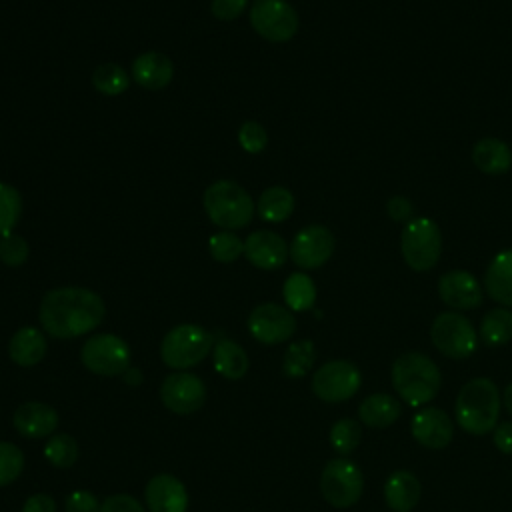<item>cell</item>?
I'll list each match as a JSON object with an SVG mask.
<instances>
[{
  "mask_svg": "<svg viewBox=\"0 0 512 512\" xmlns=\"http://www.w3.org/2000/svg\"><path fill=\"white\" fill-rule=\"evenodd\" d=\"M106 306L100 294L82 286L48 290L40 302L38 318L44 332L58 340L78 338L102 324Z\"/></svg>",
  "mask_w": 512,
  "mask_h": 512,
  "instance_id": "1",
  "label": "cell"
},
{
  "mask_svg": "<svg viewBox=\"0 0 512 512\" xmlns=\"http://www.w3.org/2000/svg\"><path fill=\"white\" fill-rule=\"evenodd\" d=\"M500 402L498 386L490 378L478 376L468 380L460 388L454 402V416L458 426L472 436H484L492 432L498 424Z\"/></svg>",
  "mask_w": 512,
  "mask_h": 512,
  "instance_id": "2",
  "label": "cell"
},
{
  "mask_svg": "<svg viewBox=\"0 0 512 512\" xmlns=\"http://www.w3.org/2000/svg\"><path fill=\"white\" fill-rule=\"evenodd\" d=\"M390 378L400 400L412 408L426 406L434 400L442 384V374L436 362L422 352H406L398 356L392 364Z\"/></svg>",
  "mask_w": 512,
  "mask_h": 512,
  "instance_id": "3",
  "label": "cell"
},
{
  "mask_svg": "<svg viewBox=\"0 0 512 512\" xmlns=\"http://www.w3.org/2000/svg\"><path fill=\"white\" fill-rule=\"evenodd\" d=\"M204 210L222 230H240L254 216L252 196L232 180H216L204 190Z\"/></svg>",
  "mask_w": 512,
  "mask_h": 512,
  "instance_id": "4",
  "label": "cell"
},
{
  "mask_svg": "<svg viewBox=\"0 0 512 512\" xmlns=\"http://www.w3.org/2000/svg\"><path fill=\"white\" fill-rule=\"evenodd\" d=\"M214 348V336L198 324H178L166 332L160 358L168 368L188 370L200 364Z\"/></svg>",
  "mask_w": 512,
  "mask_h": 512,
  "instance_id": "5",
  "label": "cell"
},
{
  "mask_svg": "<svg viewBox=\"0 0 512 512\" xmlns=\"http://www.w3.org/2000/svg\"><path fill=\"white\" fill-rule=\"evenodd\" d=\"M400 252L414 272H426L436 266L442 254V232L430 218L416 216L406 222L400 234Z\"/></svg>",
  "mask_w": 512,
  "mask_h": 512,
  "instance_id": "6",
  "label": "cell"
},
{
  "mask_svg": "<svg viewBox=\"0 0 512 512\" xmlns=\"http://www.w3.org/2000/svg\"><path fill=\"white\" fill-rule=\"evenodd\" d=\"M430 340L436 350L452 360H464L478 346V332L460 312H440L430 326Z\"/></svg>",
  "mask_w": 512,
  "mask_h": 512,
  "instance_id": "7",
  "label": "cell"
},
{
  "mask_svg": "<svg viewBox=\"0 0 512 512\" xmlns=\"http://www.w3.org/2000/svg\"><path fill=\"white\" fill-rule=\"evenodd\" d=\"M364 490L362 470L348 458H332L320 474V492L334 508H350L356 504Z\"/></svg>",
  "mask_w": 512,
  "mask_h": 512,
  "instance_id": "8",
  "label": "cell"
},
{
  "mask_svg": "<svg viewBox=\"0 0 512 512\" xmlns=\"http://www.w3.org/2000/svg\"><path fill=\"white\" fill-rule=\"evenodd\" d=\"M130 346L116 334L90 336L80 350L84 368L98 376H122L130 368Z\"/></svg>",
  "mask_w": 512,
  "mask_h": 512,
  "instance_id": "9",
  "label": "cell"
},
{
  "mask_svg": "<svg viewBox=\"0 0 512 512\" xmlns=\"http://www.w3.org/2000/svg\"><path fill=\"white\" fill-rule=\"evenodd\" d=\"M360 384L362 374L350 360H330L312 374V392L328 404L350 400L360 390Z\"/></svg>",
  "mask_w": 512,
  "mask_h": 512,
  "instance_id": "10",
  "label": "cell"
},
{
  "mask_svg": "<svg viewBox=\"0 0 512 512\" xmlns=\"http://www.w3.org/2000/svg\"><path fill=\"white\" fill-rule=\"evenodd\" d=\"M250 24L268 42H288L298 32V14L286 0H254Z\"/></svg>",
  "mask_w": 512,
  "mask_h": 512,
  "instance_id": "11",
  "label": "cell"
},
{
  "mask_svg": "<svg viewBox=\"0 0 512 512\" xmlns=\"http://www.w3.org/2000/svg\"><path fill=\"white\" fill-rule=\"evenodd\" d=\"M248 332L260 344H282L296 332V318L290 308L276 302L258 304L248 316Z\"/></svg>",
  "mask_w": 512,
  "mask_h": 512,
  "instance_id": "12",
  "label": "cell"
},
{
  "mask_svg": "<svg viewBox=\"0 0 512 512\" xmlns=\"http://www.w3.org/2000/svg\"><path fill=\"white\" fill-rule=\"evenodd\" d=\"M334 234L322 224H310L296 232L288 246L292 262L302 270H314L324 266L334 254Z\"/></svg>",
  "mask_w": 512,
  "mask_h": 512,
  "instance_id": "13",
  "label": "cell"
},
{
  "mask_svg": "<svg viewBox=\"0 0 512 512\" xmlns=\"http://www.w3.org/2000/svg\"><path fill=\"white\" fill-rule=\"evenodd\" d=\"M160 400L174 414H194L206 402V386L196 374L176 370L162 380Z\"/></svg>",
  "mask_w": 512,
  "mask_h": 512,
  "instance_id": "14",
  "label": "cell"
},
{
  "mask_svg": "<svg viewBox=\"0 0 512 512\" xmlns=\"http://www.w3.org/2000/svg\"><path fill=\"white\" fill-rule=\"evenodd\" d=\"M410 432L420 446L430 450H442L450 444L454 436V422L442 408L426 406L412 416Z\"/></svg>",
  "mask_w": 512,
  "mask_h": 512,
  "instance_id": "15",
  "label": "cell"
},
{
  "mask_svg": "<svg viewBox=\"0 0 512 512\" xmlns=\"http://www.w3.org/2000/svg\"><path fill=\"white\" fill-rule=\"evenodd\" d=\"M438 296L452 310H474L482 304V286L466 270H450L438 280Z\"/></svg>",
  "mask_w": 512,
  "mask_h": 512,
  "instance_id": "16",
  "label": "cell"
},
{
  "mask_svg": "<svg viewBox=\"0 0 512 512\" xmlns=\"http://www.w3.org/2000/svg\"><path fill=\"white\" fill-rule=\"evenodd\" d=\"M144 502L148 512H186L188 492L182 480L174 474H156L144 488Z\"/></svg>",
  "mask_w": 512,
  "mask_h": 512,
  "instance_id": "17",
  "label": "cell"
},
{
  "mask_svg": "<svg viewBox=\"0 0 512 512\" xmlns=\"http://www.w3.org/2000/svg\"><path fill=\"white\" fill-rule=\"evenodd\" d=\"M244 256L260 270H276L290 254L288 244L280 234L272 230H256L244 240Z\"/></svg>",
  "mask_w": 512,
  "mask_h": 512,
  "instance_id": "18",
  "label": "cell"
},
{
  "mask_svg": "<svg viewBox=\"0 0 512 512\" xmlns=\"http://www.w3.org/2000/svg\"><path fill=\"white\" fill-rule=\"evenodd\" d=\"M12 424L24 438H46L52 436L58 428V412L50 404L30 400L16 408Z\"/></svg>",
  "mask_w": 512,
  "mask_h": 512,
  "instance_id": "19",
  "label": "cell"
},
{
  "mask_svg": "<svg viewBox=\"0 0 512 512\" xmlns=\"http://www.w3.org/2000/svg\"><path fill=\"white\" fill-rule=\"evenodd\" d=\"M174 76V64L160 52H144L132 62V78L144 90H162Z\"/></svg>",
  "mask_w": 512,
  "mask_h": 512,
  "instance_id": "20",
  "label": "cell"
},
{
  "mask_svg": "<svg viewBox=\"0 0 512 512\" xmlns=\"http://www.w3.org/2000/svg\"><path fill=\"white\" fill-rule=\"evenodd\" d=\"M420 494V480L410 470H396L384 482V502L392 512H410Z\"/></svg>",
  "mask_w": 512,
  "mask_h": 512,
  "instance_id": "21",
  "label": "cell"
},
{
  "mask_svg": "<svg viewBox=\"0 0 512 512\" xmlns=\"http://www.w3.org/2000/svg\"><path fill=\"white\" fill-rule=\"evenodd\" d=\"M484 288L494 302L512 308V248L498 252L490 260L484 272Z\"/></svg>",
  "mask_w": 512,
  "mask_h": 512,
  "instance_id": "22",
  "label": "cell"
},
{
  "mask_svg": "<svg viewBox=\"0 0 512 512\" xmlns=\"http://www.w3.org/2000/svg\"><path fill=\"white\" fill-rule=\"evenodd\" d=\"M46 350H48L46 336L34 326L18 328L8 342L10 360L22 368L36 366L46 356Z\"/></svg>",
  "mask_w": 512,
  "mask_h": 512,
  "instance_id": "23",
  "label": "cell"
},
{
  "mask_svg": "<svg viewBox=\"0 0 512 512\" xmlns=\"http://www.w3.org/2000/svg\"><path fill=\"white\" fill-rule=\"evenodd\" d=\"M472 162L474 166L490 176L506 174L512 166V150L500 138H480L472 148Z\"/></svg>",
  "mask_w": 512,
  "mask_h": 512,
  "instance_id": "24",
  "label": "cell"
},
{
  "mask_svg": "<svg viewBox=\"0 0 512 512\" xmlns=\"http://www.w3.org/2000/svg\"><path fill=\"white\" fill-rule=\"evenodd\" d=\"M212 360H214V370L226 380H240L250 368L246 350L238 342L228 338L216 340L212 348Z\"/></svg>",
  "mask_w": 512,
  "mask_h": 512,
  "instance_id": "25",
  "label": "cell"
},
{
  "mask_svg": "<svg viewBox=\"0 0 512 512\" xmlns=\"http://www.w3.org/2000/svg\"><path fill=\"white\" fill-rule=\"evenodd\" d=\"M400 412H402L400 402L394 396L384 392L366 396L358 406L360 422L366 424L368 428H388L398 420Z\"/></svg>",
  "mask_w": 512,
  "mask_h": 512,
  "instance_id": "26",
  "label": "cell"
},
{
  "mask_svg": "<svg viewBox=\"0 0 512 512\" xmlns=\"http://www.w3.org/2000/svg\"><path fill=\"white\" fill-rule=\"evenodd\" d=\"M256 210L266 222H284L294 212V194L284 186H270L260 194Z\"/></svg>",
  "mask_w": 512,
  "mask_h": 512,
  "instance_id": "27",
  "label": "cell"
},
{
  "mask_svg": "<svg viewBox=\"0 0 512 512\" xmlns=\"http://www.w3.org/2000/svg\"><path fill=\"white\" fill-rule=\"evenodd\" d=\"M480 338L486 346L496 348L512 340V310L510 308H492L482 316Z\"/></svg>",
  "mask_w": 512,
  "mask_h": 512,
  "instance_id": "28",
  "label": "cell"
},
{
  "mask_svg": "<svg viewBox=\"0 0 512 512\" xmlns=\"http://www.w3.org/2000/svg\"><path fill=\"white\" fill-rule=\"evenodd\" d=\"M282 296L286 308H290L292 312H304L310 310L316 302V286L308 274L294 272L286 278L282 286Z\"/></svg>",
  "mask_w": 512,
  "mask_h": 512,
  "instance_id": "29",
  "label": "cell"
},
{
  "mask_svg": "<svg viewBox=\"0 0 512 512\" xmlns=\"http://www.w3.org/2000/svg\"><path fill=\"white\" fill-rule=\"evenodd\" d=\"M316 362V348L312 340H298L288 346L282 358V372L288 378H302Z\"/></svg>",
  "mask_w": 512,
  "mask_h": 512,
  "instance_id": "30",
  "label": "cell"
},
{
  "mask_svg": "<svg viewBox=\"0 0 512 512\" xmlns=\"http://www.w3.org/2000/svg\"><path fill=\"white\" fill-rule=\"evenodd\" d=\"M92 84L104 96H118L128 90L130 76L122 66L114 62H106L92 72Z\"/></svg>",
  "mask_w": 512,
  "mask_h": 512,
  "instance_id": "31",
  "label": "cell"
},
{
  "mask_svg": "<svg viewBox=\"0 0 512 512\" xmlns=\"http://www.w3.org/2000/svg\"><path fill=\"white\" fill-rule=\"evenodd\" d=\"M44 458L56 468H70L78 460V442L66 434H52L44 446Z\"/></svg>",
  "mask_w": 512,
  "mask_h": 512,
  "instance_id": "32",
  "label": "cell"
},
{
  "mask_svg": "<svg viewBox=\"0 0 512 512\" xmlns=\"http://www.w3.org/2000/svg\"><path fill=\"white\" fill-rule=\"evenodd\" d=\"M362 440V428L354 418H340L330 428V446L340 454H352Z\"/></svg>",
  "mask_w": 512,
  "mask_h": 512,
  "instance_id": "33",
  "label": "cell"
},
{
  "mask_svg": "<svg viewBox=\"0 0 512 512\" xmlns=\"http://www.w3.org/2000/svg\"><path fill=\"white\" fill-rule=\"evenodd\" d=\"M22 216V196L6 182H0V238L12 234Z\"/></svg>",
  "mask_w": 512,
  "mask_h": 512,
  "instance_id": "34",
  "label": "cell"
},
{
  "mask_svg": "<svg viewBox=\"0 0 512 512\" xmlns=\"http://www.w3.org/2000/svg\"><path fill=\"white\" fill-rule=\"evenodd\" d=\"M208 250L216 262L228 264L244 254V240H240L238 234H234L232 230H222L210 236Z\"/></svg>",
  "mask_w": 512,
  "mask_h": 512,
  "instance_id": "35",
  "label": "cell"
},
{
  "mask_svg": "<svg viewBox=\"0 0 512 512\" xmlns=\"http://www.w3.org/2000/svg\"><path fill=\"white\" fill-rule=\"evenodd\" d=\"M24 470V452L12 444L0 440V488L20 478Z\"/></svg>",
  "mask_w": 512,
  "mask_h": 512,
  "instance_id": "36",
  "label": "cell"
},
{
  "mask_svg": "<svg viewBox=\"0 0 512 512\" xmlns=\"http://www.w3.org/2000/svg\"><path fill=\"white\" fill-rule=\"evenodd\" d=\"M28 242L18 234H8L0 238V260L6 266H22L28 258Z\"/></svg>",
  "mask_w": 512,
  "mask_h": 512,
  "instance_id": "37",
  "label": "cell"
},
{
  "mask_svg": "<svg viewBox=\"0 0 512 512\" xmlns=\"http://www.w3.org/2000/svg\"><path fill=\"white\" fill-rule=\"evenodd\" d=\"M238 142H240L242 150H246L250 154H258L266 148L268 134H266L264 126L258 124L256 120H246L238 130Z\"/></svg>",
  "mask_w": 512,
  "mask_h": 512,
  "instance_id": "38",
  "label": "cell"
},
{
  "mask_svg": "<svg viewBox=\"0 0 512 512\" xmlns=\"http://www.w3.org/2000/svg\"><path fill=\"white\" fill-rule=\"evenodd\" d=\"M66 512H100V502L90 490H74L64 502Z\"/></svg>",
  "mask_w": 512,
  "mask_h": 512,
  "instance_id": "39",
  "label": "cell"
},
{
  "mask_svg": "<svg viewBox=\"0 0 512 512\" xmlns=\"http://www.w3.org/2000/svg\"><path fill=\"white\" fill-rule=\"evenodd\" d=\"M100 512H146V508L130 494H112L100 504Z\"/></svg>",
  "mask_w": 512,
  "mask_h": 512,
  "instance_id": "40",
  "label": "cell"
},
{
  "mask_svg": "<svg viewBox=\"0 0 512 512\" xmlns=\"http://www.w3.org/2000/svg\"><path fill=\"white\" fill-rule=\"evenodd\" d=\"M248 6V0H212L210 12L218 20H234L238 18Z\"/></svg>",
  "mask_w": 512,
  "mask_h": 512,
  "instance_id": "41",
  "label": "cell"
},
{
  "mask_svg": "<svg viewBox=\"0 0 512 512\" xmlns=\"http://www.w3.org/2000/svg\"><path fill=\"white\" fill-rule=\"evenodd\" d=\"M386 210L394 222H410L414 218V206L406 196H392L386 202Z\"/></svg>",
  "mask_w": 512,
  "mask_h": 512,
  "instance_id": "42",
  "label": "cell"
},
{
  "mask_svg": "<svg viewBox=\"0 0 512 512\" xmlns=\"http://www.w3.org/2000/svg\"><path fill=\"white\" fill-rule=\"evenodd\" d=\"M492 440L502 454H512V420L496 424L492 430Z\"/></svg>",
  "mask_w": 512,
  "mask_h": 512,
  "instance_id": "43",
  "label": "cell"
},
{
  "mask_svg": "<svg viewBox=\"0 0 512 512\" xmlns=\"http://www.w3.org/2000/svg\"><path fill=\"white\" fill-rule=\"evenodd\" d=\"M22 512H56V500L50 494H32L26 498Z\"/></svg>",
  "mask_w": 512,
  "mask_h": 512,
  "instance_id": "44",
  "label": "cell"
},
{
  "mask_svg": "<svg viewBox=\"0 0 512 512\" xmlns=\"http://www.w3.org/2000/svg\"><path fill=\"white\" fill-rule=\"evenodd\" d=\"M122 376H124L126 384H130V386H138L142 382V372L138 368H134V366H130Z\"/></svg>",
  "mask_w": 512,
  "mask_h": 512,
  "instance_id": "45",
  "label": "cell"
},
{
  "mask_svg": "<svg viewBox=\"0 0 512 512\" xmlns=\"http://www.w3.org/2000/svg\"><path fill=\"white\" fill-rule=\"evenodd\" d=\"M502 402H504V408L506 412L512 416V382L504 388V396H502Z\"/></svg>",
  "mask_w": 512,
  "mask_h": 512,
  "instance_id": "46",
  "label": "cell"
}]
</instances>
